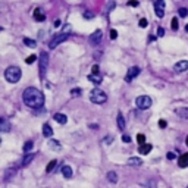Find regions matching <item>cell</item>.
Instances as JSON below:
<instances>
[{
	"label": "cell",
	"mask_w": 188,
	"mask_h": 188,
	"mask_svg": "<svg viewBox=\"0 0 188 188\" xmlns=\"http://www.w3.org/2000/svg\"><path fill=\"white\" fill-rule=\"evenodd\" d=\"M53 118H55V121H56L57 123H60V125H65V123L68 122V118H66V115H63V113H56Z\"/></svg>",
	"instance_id": "cell-18"
},
{
	"label": "cell",
	"mask_w": 188,
	"mask_h": 188,
	"mask_svg": "<svg viewBox=\"0 0 188 188\" xmlns=\"http://www.w3.org/2000/svg\"><path fill=\"white\" fill-rule=\"evenodd\" d=\"M178 165H179V168H187L188 166V153H184L178 159Z\"/></svg>",
	"instance_id": "cell-19"
},
{
	"label": "cell",
	"mask_w": 188,
	"mask_h": 188,
	"mask_svg": "<svg viewBox=\"0 0 188 188\" xmlns=\"http://www.w3.org/2000/svg\"><path fill=\"white\" fill-rule=\"evenodd\" d=\"M96 15H94V12H90V10H87V12H84V18L85 19H93Z\"/></svg>",
	"instance_id": "cell-31"
},
{
	"label": "cell",
	"mask_w": 188,
	"mask_h": 188,
	"mask_svg": "<svg viewBox=\"0 0 188 188\" xmlns=\"http://www.w3.org/2000/svg\"><path fill=\"white\" fill-rule=\"evenodd\" d=\"M140 68L138 66H132V68H129V71H128V73H127V77H125V81L127 82H131L135 77H138V73H140Z\"/></svg>",
	"instance_id": "cell-8"
},
{
	"label": "cell",
	"mask_w": 188,
	"mask_h": 188,
	"mask_svg": "<svg viewBox=\"0 0 188 188\" xmlns=\"http://www.w3.org/2000/svg\"><path fill=\"white\" fill-rule=\"evenodd\" d=\"M57 165V162L56 160H52V162H50V163L47 165V168H46V172H52L53 169H55V166Z\"/></svg>",
	"instance_id": "cell-28"
},
{
	"label": "cell",
	"mask_w": 188,
	"mask_h": 188,
	"mask_svg": "<svg viewBox=\"0 0 188 188\" xmlns=\"http://www.w3.org/2000/svg\"><path fill=\"white\" fill-rule=\"evenodd\" d=\"M166 157H168V159H169V160H173V159H175V157H177V154H175V153H173V152H169V153H168V154H166Z\"/></svg>",
	"instance_id": "cell-38"
},
{
	"label": "cell",
	"mask_w": 188,
	"mask_h": 188,
	"mask_svg": "<svg viewBox=\"0 0 188 188\" xmlns=\"http://www.w3.org/2000/svg\"><path fill=\"white\" fill-rule=\"evenodd\" d=\"M49 144H50V147H52L53 150H60V148H62V144H60L57 140H50Z\"/></svg>",
	"instance_id": "cell-25"
},
{
	"label": "cell",
	"mask_w": 188,
	"mask_h": 188,
	"mask_svg": "<svg viewBox=\"0 0 188 188\" xmlns=\"http://www.w3.org/2000/svg\"><path fill=\"white\" fill-rule=\"evenodd\" d=\"M157 35H159V37H163V35H165V28L159 27V30H157Z\"/></svg>",
	"instance_id": "cell-39"
},
{
	"label": "cell",
	"mask_w": 188,
	"mask_h": 188,
	"mask_svg": "<svg viewBox=\"0 0 188 188\" xmlns=\"http://www.w3.org/2000/svg\"><path fill=\"white\" fill-rule=\"evenodd\" d=\"M185 31H187V32H188V24H187V25H185Z\"/></svg>",
	"instance_id": "cell-45"
},
{
	"label": "cell",
	"mask_w": 188,
	"mask_h": 188,
	"mask_svg": "<svg viewBox=\"0 0 188 188\" xmlns=\"http://www.w3.org/2000/svg\"><path fill=\"white\" fill-rule=\"evenodd\" d=\"M102 38H103L102 30H97V31H94V32L90 35V43H91V44H98L100 41H102Z\"/></svg>",
	"instance_id": "cell-10"
},
{
	"label": "cell",
	"mask_w": 188,
	"mask_h": 188,
	"mask_svg": "<svg viewBox=\"0 0 188 188\" xmlns=\"http://www.w3.org/2000/svg\"><path fill=\"white\" fill-rule=\"evenodd\" d=\"M175 113L182 119H188V107H178L175 109Z\"/></svg>",
	"instance_id": "cell-12"
},
{
	"label": "cell",
	"mask_w": 188,
	"mask_h": 188,
	"mask_svg": "<svg viewBox=\"0 0 188 188\" xmlns=\"http://www.w3.org/2000/svg\"><path fill=\"white\" fill-rule=\"evenodd\" d=\"M152 144H144V146H140L138 147V152L141 153V154H148L150 152H152Z\"/></svg>",
	"instance_id": "cell-22"
},
{
	"label": "cell",
	"mask_w": 188,
	"mask_h": 188,
	"mask_svg": "<svg viewBox=\"0 0 188 188\" xmlns=\"http://www.w3.org/2000/svg\"><path fill=\"white\" fill-rule=\"evenodd\" d=\"M116 37H118V31H116V30H112V31H110V38L115 40Z\"/></svg>",
	"instance_id": "cell-36"
},
{
	"label": "cell",
	"mask_w": 188,
	"mask_h": 188,
	"mask_svg": "<svg viewBox=\"0 0 188 188\" xmlns=\"http://www.w3.org/2000/svg\"><path fill=\"white\" fill-rule=\"evenodd\" d=\"M24 44H25V46H28V47H31V49H34V47L37 46V41L28 38V37H25V38H24Z\"/></svg>",
	"instance_id": "cell-24"
},
{
	"label": "cell",
	"mask_w": 188,
	"mask_h": 188,
	"mask_svg": "<svg viewBox=\"0 0 188 188\" xmlns=\"http://www.w3.org/2000/svg\"><path fill=\"white\" fill-rule=\"evenodd\" d=\"M34 157H35V153H28V154H25L24 159H22V166H28L31 162L34 160Z\"/></svg>",
	"instance_id": "cell-14"
},
{
	"label": "cell",
	"mask_w": 188,
	"mask_h": 188,
	"mask_svg": "<svg viewBox=\"0 0 188 188\" xmlns=\"http://www.w3.org/2000/svg\"><path fill=\"white\" fill-rule=\"evenodd\" d=\"M128 165H131V166H141L143 160L140 157H129L128 159Z\"/></svg>",
	"instance_id": "cell-21"
},
{
	"label": "cell",
	"mask_w": 188,
	"mask_h": 188,
	"mask_svg": "<svg viewBox=\"0 0 188 188\" xmlns=\"http://www.w3.org/2000/svg\"><path fill=\"white\" fill-rule=\"evenodd\" d=\"M122 140H123V143H129L131 141V137L129 135H122Z\"/></svg>",
	"instance_id": "cell-41"
},
{
	"label": "cell",
	"mask_w": 188,
	"mask_h": 188,
	"mask_svg": "<svg viewBox=\"0 0 188 188\" xmlns=\"http://www.w3.org/2000/svg\"><path fill=\"white\" fill-rule=\"evenodd\" d=\"M38 60H40V77L43 78L44 77V72L47 69V65H49V55L46 52H41Z\"/></svg>",
	"instance_id": "cell-6"
},
{
	"label": "cell",
	"mask_w": 188,
	"mask_h": 188,
	"mask_svg": "<svg viewBox=\"0 0 188 188\" xmlns=\"http://www.w3.org/2000/svg\"><path fill=\"white\" fill-rule=\"evenodd\" d=\"M166 125H168L166 121H163V119H160V121H159V127H160V128H166Z\"/></svg>",
	"instance_id": "cell-40"
},
{
	"label": "cell",
	"mask_w": 188,
	"mask_h": 188,
	"mask_svg": "<svg viewBox=\"0 0 188 188\" xmlns=\"http://www.w3.org/2000/svg\"><path fill=\"white\" fill-rule=\"evenodd\" d=\"M107 179H109L112 184H116V182H118V173L113 172V170L107 172Z\"/></svg>",
	"instance_id": "cell-23"
},
{
	"label": "cell",
	"mask_w": 188,
	"mask_h": 188,
	"mask_svg": "<svg viewBox=\"0 0 188 188\" xmlns=\"http://www.w3.org/2000/svg\"><path fill=\"white\" fill-rule=\"evenodd\" d=\"M90 100L93 103H96V104H103V103H106V100H107V94L104 91H102V90L96 88V90L91 91Z\"/></svg>",
	"instance_id": "cell-3"
},
{
	"label": "cell",
	"mask_w": 188,
	"mask_h": 188,
	"mask_svg": "<svg viewBox=\"0 0 188 188\" xmlns=\"http://www.w3.org/2000/svg\"><path fill=\"white\" fill-rule=\"evenodd\" d=\"M91 72H93V73H98V65H93Z\"/></svg>",
	"instance_id": "cell-42"
},
{
	"label": "cell",
	"mask_w": 188,
	"mask_h": 188,
	"mask_svg": "<svg viewBox=\"0 0 188 188\" xmlns=\"http://www.w3.org/2000/svg\"><path fill=\"white\" fill-rule=\"evenodd\" d=\"M173 71L175 72H185L188 71V60H179L173 65Z\"/></svg>",
	"instance_id": "cell-9"
},
{
	"label": "cell",
	"mask_w": 188,
	"mask_h": 188,
	"mask_svg": "<svg viewBox=\"0 0 188 188\" xmlns=\"http://www.w3.org/2000/svg\"><path fill=\"white\" fill-rule=\"evenodd\" d=\"M185 143H187V146H188V135H187V138H185Z\"/></svg>",
	"instance_id": "cell-46"
},
{
	"label": "cell",
	"mask_w": 188,
	"mask_h": 188,
	"mask_svg": "<svg viewBox=\"0 0 188 188\" xmlns=\"http://www.w3.org/2000/svg\"><path fill=\"white\" fill-rule=\"evenodd\" d=\"M21 77H22V72H21V69L18 66H9L5 71V78L10 84H16L21 80Z\"/></svg>",
	"instance_id": "cell-2"
},
{
	"label": "cell",
	"mask_w": 188,
	"mask_h": 188,
	"mask_svg": "<svg viewBox=\"0 0 188 188\" xmlns=\"http://www.w3.org/2000/svg\"><path fill=\"white\" fill-rule=\"evenodd\" d=\"M60 25H62V22H60V19H56V21H55V27H56V28H59V27H60Z\"/></svg>",
	"instance_id": "cell-43"
},
{
	"label": "cell",
	"mask_w": 188,
	"mask_h": 188,
	"mask_svg": "<svg viewBox=\"0 0 188 188\" xmlns=\"http://www.w3.org/2000/svg\"><path fill=\"white\" fill-rule=\"evenodd\" d=\"M116 123H118V129H121V131H123V129H125V125H127V123H125V118H123V115L121 113V112L118 113Z\"/></svg>",
	"instance_id": "cell-13"
},
{
	"label": "cell",
	"mask_w": 188,
	"mask_h": 188,
	"mask_svg": "<svg viewBox=\"0 0 188 188\" xmlns=\"http://www.w3.org/2000/svg\"><path fill=\"white\" fill-rule=\"evenodd\" d=\"M34 19H35V21H40V22H43V21L46 19V15L43 13L41 9H35V10H34Z\"/></svg>",
	"instance_id": "cell-20"
},
{
	"label": "cell",
	"mask_w": 188,
	"mask_h": 188,
	"mask_svg": "<svg viewBox=\"0 0 188 188\" xmlns=\"http://www.w3.org/2000/svg\"><path fill=\"white\" fill-rule=\"evenodd\" d=\"M128 5H129V6H138V2H129Z\"/></svg>",
	"instance_id": "cell-44"
},
{
	"label": "cell",
	"mask_w": 188,
	"mask_h": 188,
	"mask_svg": "<svg viewBox=\"0 0 188 188\" xmlns=\"http://www.w3.org/2000/svg\"><path fill=\"white\" fill-rule=\"evenodd\" d=\"M15 172H16L15 169H7V170H6V179H9L10 177H13Z\"/></svg>",
	"instance_id": "cell-33"
},
{
	"label": "cell",
	"mask_w": 188,
	"mask_h": 188,
	"mask_svg": "<svg viewBox=\"0 0 188 188\" xmlns=\"http://www.w3.org/2000/svg\"><path fill=\"white\" fill-rule=\"evenodd\" d=\"M22 100L28 107L38 109L44 104V94L40 90H37L35 87H28V88H25L22 94Z\"/></svg>",
	"instance_id": "cell-1"
},
{
	"label": "cell",
	"mask_w": 188,
	"mask_h": 188,
	"mask_svg": "<svg viewBox=\"0 0 188 188\" xmlns=\"http://www.w3.org/2000/svg\"><path fill=\"white\" fill-rule=\"evenodd\" d=\"M178 28H179V22H178L177 18H173V19H172V30H173V31H177Z\"/></svg>",
	"instance_id": "cell-30"
},
{
	"label": "cell",
	"mask_w": 188,
	"mask_h": 188,
	"mask_svg": "<svg viewBox=\"0 0 188 188\" xmlns=\"http://www.w3.org/2000/svg\"><path fill=\"white\" fill-rule=\"evenodd\" d=\"M112 140H113V137H112V135H107V137H104V138H103L104 144H110V143H112Z\"/></svg>",
	"instance_id": "cell-35"
},
{
	"label": "cell",
	"mask_w": 188,
	"mask_h": 188,
	"mask_svg": "<svg viewBox=\"0 0 188 188\" xmlns=\"http://www.w3.org/2000/svg\"><path fill=\"white\" fill-rule=\"evenodd\" d=\"M62 175L66 178V179H69V178H72V169H71V166H68V165H63L62 166Z\"/></svg>",
	"instance_id": "cell-15"
},
{
	"label": "cell",
	"mask_w": 188,
	"mask_h": 188,
	"mask_svg": "<svg viewBox=\"0 0 188 188\" xmlns=\"http://www.w3.org/2000/svg\"><path fill=\"white\" fill-rule=\"evenodd\" d=\"M178 13H179V16H181V18H185V16L188 15V9H185V7H181V9L178 10Z\"/></svg>",
	"instance_id": "cell-32"
},
{
	"label": "cell",
	"mask_w": 188,
	"mask_h": 188,
	"mask_svg": "<svg viewBox=\"0 0 188 188\" xmlns=\"http://www.w3.org/2000/svg\"><path fill=\"white\" fill-rule=\"evenodd\" d=\"M68 37H69V35H68L66 32H62V34H57V35H55V37H53V40L50 41L49 47H50V49H56V47H57L60 43H63L65 40H68Z\"/></svg>",
	"instance_id": "cell-5"
},
{
	"label": "cell",
	"mask_w": 188,
	"mask_h": 188,
	"mask_svg": "<svg viewBox=\"0 0 188 188\" xmlns=\"http://www.w3.org/2000/svg\"><path fill=\"white\" fill-rule=\"evenodd\" d=\"M135 104L141 110H147L150 106H152V98H150L148 96H140V97L135 98Z\"/></svg>",
	"instance_id": "cell-4"
},
{
	"label": "cell",
	"mask_w": 188,
	"mask_h": 188,
	"mask_svg": "<svg viewBox=\"0 0 188 188\" xmlns=\"http://www.w3.org/2000/svg\"><path fill=\"white\" fill-rule=\"evenodd\" d=\"M32 146H34L32 141H27V143H25V144H24V153H27V154H28L31 150H32Z\"/></svg>",
	"instance_id": "cell-26"
},
{
	"label": "cell",
	"mask_w": 188,
	"mask_h": 188,
	"mask_svg": "<svg viewBox=\"0 0 188 188\" xmlns=\"http://www.w3.org/2000/svg\"><path fill=\"white\" fill-rule=\"evenodd\" d=\"M43 135L46 137V138H50V137L53 135V129H52V127H50L49 123L43 125Z\"/></svg>",
	"instance_id": "cell-16"
},
{
	"label": "cell",
	"mask_w": 188,
	"mask_h": 188,
	"mask_svg": "<svg viewBox=\"0 0 188 188\" xmlns=\"http://www.w3.org/2000/svg\"><path fill=\"white\" fill-rule=\"evenodd\" d=\"M35 56L34 55H31V56H28V59H27V63H34V62H35Z\"/></svg>",
	"instance_id": "cell-37"
},
{
	"label": "cell",
	"mask_w": 188,
	"mask_h": 188,
	"mask_svg": "<svg viewBox=\"0 0 188 188\" xmlns=\"http://www.w3.org/2000/svg\"><path fill=\"white\" fill-rule=\"evenodd\" d=\"M82 94V90L81 88H73V90H71V96L72 97H80Z\"/></svg>",
	"instance_id": "cell-29"
},
{
	"label": "cell",
	"mask_w": 188,
	"mask_h": 188,
	"mask_svg": "<svg viewBox=\"0 0 188 188\" xmlns=\"http://www.w3.org/2000/svg\"><path fill=\"white\" fill-rule=\"evenodd\" d=\"M137 141H138L140 146H144L146 144V135L144 134H138V135H137Z\"/></svg>",
	"instance_id": "cell-27"
},
{
	"label": "cell",
	"mask_w": 188,
	"mask_h": 188,
	"mask_svg": "<svg viewBox=\"0 0 188 188\" xmlns=\"http://www.w3.org/2000/svg\"><path fill=\"white\" fill-rule=\"evenodd\" d=\"M88 81H91L93 84H100L103 81V78H102V75H98V73H90L88 75Z\"/></svg>",
	"instance_id": "cell-17"
},
{
	"label": "cell",
	"mask_w": 188,
	"mask_h": 188,
	"mask_svg": "<svg viewBox=\"0 0 188 188\" xmlns=\"http://www.w3.org/2000/svg\"><path fill=\"white\" fill-rule=\"evenodd\" d=\"M10 123H9V121L6 119V118H2L0 119V129H2V132H9L10 131Z\"/></svg>",
	"instance_id": "cell-11"
},
{
	"label": "cell",
	"mask_w": 188,
	"mask_h": 188,
	"mask_svg": "<svg viewBox=\"0 0 188 188\" xmlns=\"http://www.w3.org/2000/svg\"><path fill=\"white\" fill-rule=\"evenodd\" d=\"M165 7H166L165 0H157V2H154V10H156V15L159 18L165 16Z\"/></svg>",
	"instance_id": "cell-7"
},
{
	"label": "cell",
	"mask_w": 188,
	"mask_h": 188,
	"mask_svg": "<svg viewBox=\"0 0 188 188\" xmlns=\"http://www.w3.org/2000/svg\"><path fill=\"white\" fill-rule=\"evenodd\" d=\"M138 25H140V27H141V28H146V27H147V25H148V24H147V19H144V18H143V19H140V22H138Z\"/></svg>",
	"instance_id": "cell-34"
}]
</instances>
